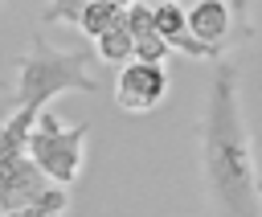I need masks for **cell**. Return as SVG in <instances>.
I'll use <instances>...</instances> for the list:
<instances>
[{"label":"cell","mask_w":262,"mask_h":217,"mask_svg":"<svg viewBox=\"0 0 262 217\" xmlns=\"http://www.w3.org/2000/svg\"><path fill=\"white\" fill-rule=\"evenodd\" d=\"M201 164H205L209 192L225 217H262V197H258L262 180H258V164H254L250 127L242 115L233 66H217V74H213L209 106L201 119Z\"/></svg>","instance_id":"obj_1"},{"label":"cell","mask_w":262,"mask_h":217,"mask_svg":"<svg viewBox=\"0 0 262 217\" xmlns=\"http://www.w3.org/2000/svg\"><path fill=\"white\" fill-rule=\"evenodd\" d=\"M16 111H33L41 115L45 102L61 90H98V82L90 78V53L78 49V53H61V49H49L41 41H33V49L20 57V70H16Z\"/></svg>","instance_id":"obj_2"},{"label":"cell","mask_w":262,"mask_h":217,"mask_svg":"<svg viewBox=\"0 0 262 217\" xmlns=\"http://www.w3.org/2000/svg\"><path fill=\"white\" fill-rule=\"evenodd\" d=\"M25 151L49 184H70V180H78L82 160H86V123L74 127L57 111H41L29 131Z\"/></svg>","instance_id":"obj_3"},{"label":"cell","mask_w":262,"mask_h":217,"mask_svg":"<svg viewBox=\"0 0 262 217\" xmlns=\"http://www.w3.org/2000/svg\"><path fill=\"white\" fill-rule=\"evenodd\" d=\"M168 94V70L156 66V61H127L119 66V78H115V102L119 111L127 115H147L164 102Z\"/></svg>","instance_id":"obj_4"},{"label":"cell","mask_w":262,"mask_h":217,"mask_svg":"<svg viewBox=\"0 0 262 217\" xmlns=\"http://www.w3.org/2000/svg\"><path fill=\"white\" fill-rule=\"evenodd\" d=\"M49 180L41 176V168L29 160V151H12L4 156L0 151V217L12 213V209H25Z\"/></svg>","instance_id":"obj_5"},{"label":"cell","mask_w":262,"mask_h":217,"mask_svg":"<svg viewBox=\"0 0 262 217\" xmlns=\"http://www.w3.org/2000/svg\"><path fill=\"white\" fill-rule=\"evenodd\" d=\"M233 20H237V4L229 0H196L188 8V33L217 53L225 49V41H233Z\"/></svg>","instance_id":"obj_6"},{"label":"cell","mask_w":262,"mask_h":217,"mask_svg":"<svg viewBox=\"0 0 262 217\" xmlns=\"http://www.w3.org/2000/svg\"><path fill=\"white\" fill-rule=\"evenodd\" d=\"M123 8H127V4H119V0H90V4L78 12V25H74V29H82V33L94 41V37H102L106 29H115V25L123 20Z\"/></svg>","instance_id":"obj_7"},{"label":"cell","mask_w":262,"mask_h":217,"mask_svg":"<svg viewBox=\"0 0 262 217\" xmlns=\"http://www.w3.org/2000/svg\"><path fill=\"white\" fill-rule=\"evenodd\" d=\"M94 57L106 61V66H127V61L135 57V37H131V29L119 20L115 29H106L102 37H94Z\"/></svg>","instance_id":"obj_8"},{"label":"cell","mask_w":262,"mask_h":217,"mask_svg":"<svg viewBox=\"0 0 262 217\" xmlns=\"http://www.w3.org/2000/svg\"><path fill=\"white\" fill-rule=\"evenodd\" d=\"M151 25L168 45H176L188 33V8L180 0H151Z\"/></svg>","instance_id":"obj_9"},{"label":"cell","mask_w":262,"mask_h":217,"mask_svg":"<svg viewBox=\"0 0 262 217\" xmlns=\"http://www.w3.org/2000/svg\"><path fill=\"white\" fill-rule=\"evenodd\" d=\"M41 217H61L66 213V205H70V197H66V184H45L33 201H29Z\"/></svg>","instance_id":"obj_10"},{"label":"cell","mask_w":262,"mask_h":217,"mask_svg":"<svg viewBox=\"0 0 262 217\" xmlns=\"http://www.w3.org/2000/svg\"><path fill=\"white\" fill-rule=\"evenodd\" d=\"M168 57H172V45H168L160 33L135 37V57H131V61H156V66H164Z\"/></svg>","instance_id":"obj_11"},{"label":"cell","mask_w":262,"mask_h":217,"mask_svg":"<svg viewBox=\"0 0 262 217\" xmlns=\"http://www.w3.org/2000/svg\"><path fill=\"white\" fill-rule=\"evenodd\" d=\"M90 0H49L45 4V20H70V25H78V12ZM119 4H131V0H119Z\"/></svg>","instance_id":"obj_12"}]
</instances>
